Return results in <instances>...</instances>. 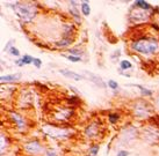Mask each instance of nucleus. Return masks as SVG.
Segmentation results:
<instances>
[{
  "label": "nucleus",
  "mask_w": 159,
  "mask_h": 156,
  "mask_svg": "<svg viewBox=\"0 0 159 156\" xmlns=\"http://www.w3.org/2000/svg\"><path fill=\"white\" fill-rule=\"evenodd\" d=\"M131 50L143 56H152L159 52V41L153 37H140L131 43Z\"/></svg>",
  "instance_id": "1"
},
{
  "label": "nucleus",
  "mask_w": 159,
  "mask_h": 156,
  "mask_svg": "<svg viewBox=\"0 0 159 156\" xmlns=\"http://www.w3.org/2000/svg\"><path fill=\"white\" fill-rule=\"evenodd\" d=\"M11 7L13 9L15 15L23 22H30L37 16V8L32 5H27L23 2H14L11 4Z\"/></svg>",
  "instance_id": "2"
},
{
  "label": "nucleus",
  "mask_w": 159,
  "mask_h": 156,
  "mask_svg": "<svg viewBox=\"0 0 159 156\" xmlns=\"http://www.w3.org/2000/svg\"><path fill=\"white\" fill-rule=\"evenodd\" d=\"M43 132L46 135L53 138V139H66L71 137L72 132L67 127H60V126H55V125H46L43 126Z\"/></svg>",
  "instance_id": "3"
},
{
  "label": "nucleus",
  "mask_w": 159,
  "mask_h": 156,
  "mask_svg": "<svg viewBox=\"0 0 159 156\" xmlns=\"http://www.w3.org/2000/svg\"><path fill=\"white\" fill-rule=\"evenodd\" d=\"M151 106L146 102H138L134 106V112H135V116L137 118H147L151 113Z\"/></svg>",
  "instance_id": "4"
},
{
  "label": "nucleus",
  "mask_w": 159,
  "mask_h": 156,
  "mask_svg": "<svg viewBox=\"0 0 159 156\" xmlns=\"http://www.w3.org/2000/svg\"><path fill=\"white\" fill-rule=\"evenodd\" d=\"M129 19L131 20L133 22H143V21H146L147 19H150V13L146 12V11H143V9H139L137 7L133 6V11L130 12V16Z\"/></svg>",
  "instance_id": "5"
},
{
  "label": "nucleus",
  "mask_w": 159,
  "mask_h": 156,
  "mask_svg": "<svg viewBox=\"0 0 159 156\" xmlns=\"http://www.w3.org/2000/svg\"><path fill=\"white\" fill-rule=\"evenodd\" d=\"M8 116H9V119L12 120L15 125V127L18 128L19 131H25L26 130V120H25V118L22 117L21 115L19 113H16V112H9L8 113Z\"/></svg>",
  "instance_id": "6"
},
{
  "label": "nucleus",
  "mask_w": 159,
  "mask_h": 156,
  "mask_svg": "<svg viewBox=\"0 0 159 156\" xmlns=\"http://www.w3.org/2000/svg\"><path fill=\"white\" fill-rule=\"evenodd\" d=\"M25 149H26L27 153L35 155V154H40L41 151L43 150V147H42L40 141L33 140V141H29V142H27L25 145Z\"/></svg>",
  "instance_id": "7"
},
{
  "label": "nucleus",
  "mask_w": 159,
  "mask_h": 156,
  "mask_svg": "<svg viewBox=\"0 0 159 156\" xmlns=\"http://www.w3.org/2000/svg\"><path fill=\"white\" fill-rule=\"evenodd\" d=\"M84 73H85V76H86L88 80H91L94 85H96L99 88H106V87H108V86L103 82V80L100 78V76H98V75H95V74H93L92 72L90 71H84Z\"/></svg>",
  "instance_id": "8"
},
{
  "label": "nucleus",
  "mask_w": 159,
  "mask_h": 156,
  "mask_svg": "<svg viewBox=\"0 0 159 156\" xmlns=\"http://www.w3.org/2000/svg\"><path fill=\"white\" fill-rule=\"evenodd\" d=\"M73 116V111L70 109H59L57 112H55V119L57 120H69Z\"/></svg>",
  "instance_id": "9"
},
{
  "label": "nucleus",
  "mask_w": 159,
  "mask_h": 156,
  "mask_svg": "<svg viewBox=\"0 0 159 156\" xmlns=\"http://www.w3.org/2000/svg\"><path fill=\"white\" fill-rule=\"evenodd\" d=\"M99 131H100L99 125L96 123H92L87 126L84 132H85V135L87 138H95L99 134Z\"/></svg>",
  "instance_id": "10"
},
{
  "label": "nucleus",
  "mask_w": 159,
  "mask_h": 156,
  "mask_svg": "<svg viewBox=\"0 0 159 156\" xmlns=\"http://www.w3.org/2000/svg\"><path fill=\"white\" fill-rule=\"evenodd\" d=\"M59 73L63 75V76L69 78V79H72V80H76V81H80V80L84 79V75H80V74H78V73L70 71V70H59Z\"/></svg>",
  "instance_id": "11"
},
{
  "label": "nucleus",
  "mask_w": 159,
  "mask_h": 156,
  "mask_svg": "<svg viewBox=\"0 0 159 156\" xmlns=\"http://www.w3.org/2000/svg\"><path fill=\"white\" fill-rule=\"evenodd\" d=\"M74 33H76V27L73 24L65 23L63 26V38H73Z\"/></svg>",
  "instance_id": "12"
},
{
  "label": "nucleus",
  "mask_w": 159,
  "mask_h": 156,
  "mask_svg": "<svg viewBox=\"0 0 159 156\" xmlns=\"http://www.w3.org/2000/svg\"><path fill=\"white\" fill-rule=\"evenodd\" d=\"M21 78V74H9V75H2L0 78L1 83H9V82H14V81H19V79Z\"/></svg>",
  "instance_id": "13"
},
{
  "label": "nucleus",
  "mask_w": 159,
  "mask_h": 156,
  "mask_svg": "<svg viewBox=\"0 0 159 156\" xmlns=\"http://www.w3.org/2000/svg\"><path fill=\"white\" fill-rule=\"evenodd\" d=\"M134 6L139 8V9L146 11V12H151V11H153V7L151 6L149 2L144 1V0H138V1H135V2H134Z\"/></svg>",
  "instance_id": "14"
},
{
  "label": "nucleus",
  "mask_w": 159,
  "mask_h": 156,
  "mask_svg": "<svg viewBox=\"0 0 159 156\" xmlns=\"http://www.w3.org/2000/svg\"><path fill=\"white\" fill-rule=\"evenodd\" d=\"M70 6L71 7H69V11H70L71 15L76 19L77 22H80V14L78 8H77V2L76 1H70Z\"/></svg>",
  "instance_id": "15"
},
{
  "label": "nucleus",
  "mask_w": 159,
  "mask_h": 156,
  "mask_svg": "<svg viewBox=\"0 0 159 156\" xmlns=\"http://www.w3.org/2000/svg\"><path fill=\"white\" fill-rule=\"evenodd\" d=\"M73 41H74V38H62L60 41L55 43V46L58 47V49H64V47H67V46L71 45L73 43Z\"/></svg>",
  "instance_id": "16"
},
{
  "label": "nucleus",
  "mask_w": 159,
  "mask_h": 156,
  "mask_svg": "<svg viewBox=\"0 0 159 156\" xmlns=\"http://www.w3.org/2000/svg\"><path fill=\"white\" fill-rule=\"evenodd\" d=\"M34 59L35 58H33L32 56H28V54H26V56H23L20 60H16V61H15V64H16V65H19V66L29 65V64H33Z\"/></svg>",
  "instance_id": "17"
},
{
  "label": "nucleus",
  "mask_w": 159,
  "mask_h": 156,
  "mask_svg": "<svg viewBox=\"0 0 159 156\" xmlns=\"http://www.w3.org/2000/svg\"><path fill=\"white\" fill-rule=\"evenodd\" d=\"M80 11H81V13H83L84 16H90V14H91V7H90L87 1H83L80 4Z\"/></svg>",
  "instance_id": "18"
},
{
  "label": "nucleus",
  "mask_w": 159,
  "mask_h": 156,
  "mask_svg": "<svg viewBox=\"0 0 159 156\" xmlns=\"http://www.w3.org/2000/svg\"><path fill=\"white\" fill-rule=\"evenodd\" d=\"M131 86L138 88L142 95H144V96H152V91L150 90V89H147V88H145V87H143V86H140V85H131Z\"/></svg>",
  "instance_id": "19"
},
{
  "label": "nucleus",
  "mask_w": 159,
  "mask_h": 156,
  "mask_svg": "<svg viewBox=\"0 0 159 156\" xmlns=\"http://www.w3.org/2000/svg\"><path fill=\"white\" fill-rule=\"evenodd\" d=\"M120 68L126 71V70H130L133 68V64L129 61V60H121L120 61Z\"/></svg>",
  "instance_id": "20"
},
{
  "label": "nucleus",
  "mask_w": 159,
  "mask_h": 156,
  "mask_svg": "<svg viewBox=\"0 0 159 156\" xmlns=\"http://www.w3.org/2000/svg\"><path fill=\"white\" fill-rule=\"evenodd\" d=\"M120 118H121V116H120L119 113H110V115L108 116V120H109V123L115 124L119 122Z\"/></svg>",
  "instance_id": "21"
},
{
  "label": "nucleus",
  "mask_w": 159,
  "mask_h": 156,
  "mask_svg": "<svg viewBox=\"0 0 159 156\" xmlns=\"http://www.w3.org/2000/svg\"><path fill=\"white\" fill-rule=\"evenodd\" d=\"M107 86H108L112 90H116V89L119 88V83H117L115 80H109V81L107 82Z\"/></svg>",
  "instance_id": "22"
},
{
  "label": "nucleus",
  "mask_w": 159,
  "mask_h": 156,
  "mask_svg": "<svg viewBox=\"0 0 159 156\" xmlns=\"http://www.w3.org/2000/svg\"><path fill=\"white\" fill-rule=\"evenodd\" d=\"M98 151H99V146L98 145H93L90 149V156H96L98 155Z\"/></svg>",
  "instance_id": "23"
},
{
  "label": "nucleus",
  "mask_w": 159,
  "mask_h": 156,
  "mask_svg": "<svg viewBox=\"0 0 159 156\" xmlns=\"http://www.w3.org/2000/svg\"><path fill=\"white\" fill-rule=\"evenodd\" d=\"M9 53L14 56V57H20V51L16 49V47H14V46H11L9 47Z\"/></svg>",
  "instance_id": "24"
},
{
  "label": "nucleus",
  "mask_w": 159,
  "mask_h": 156,
  "mask_svg": "<svg viewBox=\"0 0 159 156\" xmlns=\"http://www.w3.org/2000/svg\"><path fill=\"white\" fill-rule=\"evenodd\" d=\"M70 53L72 54V56H76V57H80L84 51L83 50H79V49H72V50H70Z\"/></svg>",
  "instance_id": "25"
},
{
  "label": "nucleus",
  "mask_w": 159,
  "mask_h": 156,
  "mask_svg": "<svg viewBox=\"0 0 159 156\" xmlns=\"http://www.w3.org/2000/svg\"><path fill=\"white\" fill-rule=\"evenodd\" d=\"M70 61H72V63H79L80 60H81V57H76V56H72V54H70V56H67L66 57Z\"/></svg>",
  "instance_id": "26"
},
{
  "label": "nucleus",
  "mask_w": 159,
  "mask_h": 156,
  "mask_svg": "<svg viewBox=\"0 0 159 156\" xmlns=\"http://www.w3.org/2000/svg\"><path fill=\"white\" fill-rule=\"evenodd\" d=\"M6 148V140H5V135H1V154H4Z\"/></svg>",
  "instance_id": "27"
},
{
  "label": "nucleus",
  "mask_w": 159,
  "mask_h": 156,
  "mask_svg": "<svg viewBox=\"0 0 159 156\" xmlns=\"http://www.w3.org/2000/svg\"><path fill=\"white\" fill-rule=\"evenodd\" d=\"M46 156H57V153H56V150L51 149V148H48L46 150Z\"/></svg>",
  "instance_id": "28"
},
{
  "label": "nucleus",
  "mask_w": 159,
  "mask_h": 156,
  "mask_svg": "<svg viewBox=\"0 0 159 156\" xmlns=\"http://www.w3.org/2000/svg\"><path fill=\"white\" fill-rule=\"evenodd\" d=\"M34 66H35V67H37V68H40L41 66H42V60H41V59H39V58H35L34 59Z\"/></svg>",
  "instance_id": "29"
},
{
  "label": "nucleus",
  "mask_w": 159,
  "mask_h": 156,
  "mask_svg": "<svg viewBox=\"0 0 159 156\" xmlns=\"http://www.w3.org/2000/svg\"><path fill=\"white\" fill-rule=\"evenodd\" d=\"M117 156H129V151L127 150H120L117 153Z\"/></svg>",
  "instance_id": "30"
},
{
  "label": "nucleus",
  "mask_w": 159,
  "mask_h": 156,
  "mask_svg": "<svg viewBox=\"0 0 159 156\" xmlns=\"http://www.w3.org/2000/svg\"><path fill=\"white\" fill-rule=\"evenodd\" d=\"M70 88H71V89H72V90L74 91V93H78V90H77V88H74V87H72V86H70Z\"/></svg>",
  "instance_id": "31"
}]
</instances>
